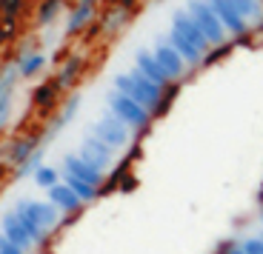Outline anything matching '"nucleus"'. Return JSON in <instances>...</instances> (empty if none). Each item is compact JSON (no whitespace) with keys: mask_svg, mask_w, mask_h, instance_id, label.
Returning a JSON list of instances; mask_svg holds the SVG:
<instances>
[{"mask_svg":"<svg viewBox=\"0 0 263 254\" xmlns=\"http://www.w3.org/2000/svg\"><path fill=\"white\" fill-rule=\"evenodd\" d=\"M112 86H115V91H120V94L132 97L138 106H143V109L152 114V120H155V111H158L160 97H163V89H160V86H155L152 80H146L138 69H129V72L115 74Z\"/></svg>","mask_w":263,"mask_h":254,"instance_id":"f257e3e1","label":"nucleus"},{"mask_svg":"<svg viewBox=\"0 0 263 254\" xmlns=\"http://www.w3.org/2000/svg\"><path fill=\"white\" fill-rule=\"evenodd\" d=\"M106 109L112 111L132 134H146V131L152 129V123H155L152 114L143 106H138L132 97H126V94H120V91H115V89L106 94Z\"/></svg>","mask_w":263,"mask_h":254,"instance_id":"f03ea898","label":"nucleus"},{"mask_svg":"<svg viewBox=\"0 0 263 254\" xmlns=\"http://www.w3.org/2000/svg\"><path fill=\"white\" fill-rule=\"evenodd\" d=\"M186 14L195 20V26L203 32V37L209 40V46H223L229 43V34L220 26V20L215 17V12L209 9L206 0H186Z\"/></svg>","mask_w":263,"mask_h":254,"instance_id":"7ed1b4c3","label":"nucleus"},{"mask_svg":"<svg viewBox=\"0 0 263 254\" xmlns=\"http://www.w3.org/2000/svg\"><path fill=\"white\" fill-rule=\"evenodd\" d=\"M37 149H43V134L40 131H26V134H20V137L3 140L0 143V163H6L14 171L20 163H26Z\"/></svg>","mask_w":263,"mask_h":254,"instance_id":"20e7f679","label":"nucleus"},{"mask_svg":"<svg viewBox=\"0 0 263 254\" xmlns=\"http://www.w3.org/2000/svg\"><path fill=\"white\" fill-rule=\"evenodd\" d=\"M12 211H14V217L23 223L26 235L32 237V246H34V248H46L49 235H52V231H46V228H43V223H40L37 200H32V197H23V200H17V203L12 206Z\"/></svg>","mask_w":263,"mask_h":254,"instance_id":"39448f33","label":"nucleus"},{"mask_svg":"<svg viewBox=\"0 0 263 254\" xmlns=\"http://www.w3.org/2000/svg\"><path fill=\"white\" fill-rule=\"evenodd\" d=\"M92 134L98 137V140H103V143L109 146L112 151H118V149H129V146H132V137H135L123 123H120L118 118H115L112 111H109V109H106L103 114L98 118V123L92 126Z\"/></svg>","mask_w":263,"mask_h":254,"instance_id":"423d86ee","label":"nucleus"},{"mask_svg":"<svg viewBox=\"0 0 263 254\" xmlns=\"http://www.w3.org/2000/svg\"><path fill=\"white\" fill-rule=\"evenodd\" d=\"M80 103H83V94H80V91H69V94H66V100L52 111V118H49L46 129H43V146H46L49 140H54L66 126L72 123L74 114L80 111Z\"/></svg>","mask_w":263,"mask_h":254,"instance_id":"0eeeda50","label":"nucleus"},{"mask_svg":"<svg viewBox=\"0 0 263 254\" xmlns=\"http://www.w3.org/2000/svg\"><path fill=\"white\" fill-rule=\"evenodd\" d=\"M74 154H78L83 163H89L92 169H98L100 174H106V171L112 169V166H115V157H118L112 149H109V146L103 143V140H98L92 131L83 137V146H80V151H74Z\"/></svg>","mask_w":263,"mask_h":254,"instance_id":"6e6552de","label":"nucleus"},{"mask_svg":"<svg viewBox=\"0 0 263 254\" xmlns=\"http://www.w3.org/2000/svg\"><path fill=\"white\" fill-rule=\"evenodd\" d=\"M206 3H209V9L215 12V17L220 20V26L226 29V34H232V37H240V43H246V40H249L252 23H246V20L229 6V0H206Z\"/></svg>","mask_w":263,"mask_h":254,"instance_id":"1a4fd4ad","label":"nucleus"},{"mask_svg":"<svg viewBox=\"0 0 263 254\" xmlns=\"http://www.w3.org/2000/svg\"><path fill=\"white\" fill-rule=\"evenodd\" d=\"M152 54H155V60H158V66L163 69V74L169 77V83H183V77L189 74V66L180 60V54L172 49L169 43H166V37H160L158 43H155V49H152Z\"/></svg>","mask_w":263,"mask_h":254,"instance_id":"9d476101","label":"nucleus"},{"mask_svg":"<svg viewBox=\"0 0 263 254\" xmlns=\"http://www.w3.org/2000/svg\"><path fill=\"white\" fill-rule=\"evenodd\" d=\"M86 72V54H66L63 63H58V72H54V86L60 89V94H69V91H74V86H78V80L83 77Z\"/></svg>","mask_w":263,"mask_h":254,"instance_id":"9b49d317","label":"nucleus"},{"mask_svg":"<svg viewBox=\"0 0 263 254\" xmlns=\"http://www.w3.org/2000/svg\"><path fill=\"white\" fill-rule=\"evenodd\" d=\"M95 17H98V3H95V0H78V3L69 9L63 34H66V37L83 34L86 29H89V23H95Z\"/></svg>","mask_w":263,"mask_h":254,"instance_id":"f8f14e48","label":"nucleus"},{"mask_svg":"<svg viewBox=\"0 0 263 254\" xmlns=\"http://www.w3.org/2000/svg\"><path fill=\"white\" fill-rule=\"evenodd\" d=\"M58 171L66 174V177H78V180L89 183V186H95V189H100V191H103V186H106V174H100L98 169H92L89 163H83L74 151L63 157V163H60Z\"/></svg>","mask_w":263,"mask_h":254,"instance_id":"ddd939ff","label":"nucleus"},{"mask_svg":"<svg viewBox=\"0 0 263 254\" xmlns=\"http://www.w3.org/2000/svg\"><path fill=\"white\" fill-rule=\"evenodd\" d=\"M169 29H175V32H178L189 46H195V49H197L200 54H206V52L212 49L209 40L203 37V32H200V29L195 26V20H192L189 14H186V9H178V12H172V26H169Z\"/></svg>","mask_w":263,"mask_h":254,"instance_id":"4468645a","label":"nucleus"},{"mask_svg":"<svg viewBox=\"0 0 263 254\" xmlns=\"http://www.w3.org/2000/svg\"><path fill=\"white\" fill-rule=\"evenodd\" d=\"M132 17H135L132 12L115 6V3H109V6L100 12V17H95V23H98V32L103 34V37H118L123 29H129Z\"/></svg>","mask_w":263,"mask_h":254,"instance_id":"2eb2a0df","label":"nucleus"},{"mask_svg":"<svg viewBox=\"0 0 263 254\" xmlns=\"http://www.w3.org/2000/svg\"><path fill=\"white\" fill-rule=\"evenodd\" d=\"M46 203H52L54 209H58L60 217H72V214H80L86 209L83 203L74 197V191L66 186V183H54L52 189L46 191Z\"/></svg>","mask_w":263,"mask_h":254,"instance_id":"dca6fc26","label":"nucleus"},{"mask_svg":"<svg viewBox=\"0 0 263 254\" xmlns=\"http://www.w3.org/2000/svg\"><path fill=\"white\" fill-rule=\"evenodd\" d=\"M60 97H63V94H60V89L54 86V80H43V83H37L32 89V109L46 118V114H52L60 106Z\"/></svg>","mask_w":263,"mask_h":254,"instance_id":"f3484780","label":"nucleus"},{"mask_svg":"<svg viewBox=\"0 0 263 254\" xmlns=\"http://www.w3.org/2000/svg\"><path fill=\"white\" fill-rule=\"evenodd\" d=\"M0 235L6 237V240L12 243L14 248H20V251H26V254L34 248V246H32V237L26 235L23 223H20L17 217H14V211H12V209H9L6 214L0 217Z\"/></svg>","mask_w":263,"mask_h":254,"instance_id":"a211bd4d","label":"nucleus"},{"mask_svg":"<svg viewBox=\"0 0 263 254\" xmlns=\"http://www.w3.org/2000/svg\"><path fill=\"white\" fill-rule=\"evenodd\" d=\"M135 69H138L146 80L160 86V89H169L172 86L169 77L163 74V69L158 66V60H155V54H152V49H138V52H135Z\"/></svg>","mask_w":263,"mask_h":254,"instance_id":"6ab92c4d","label":"nucleus"},{"mask_svg":"<svg viewBox=\"0 0 263 254\" xmlns=\"http://www.w3.org/2000/svg\"><path fill=\"white\" fill-rule=\"evenodd\" d=\"M12 60L17 63V72H20L23 80L37 77V74L46 69V54L40 52V49H32V52H26V54H17V57H12Z\"/></svg>","mask_w":263,"mask_h":254,"instance_id":"aec40b11","label":"nucleus"},{"mask_svg":"<svg viewBox=\"0 0 263 254\" xmlns=\"http://www.w3.org/2000/svg\"><path fill=\"white\" fill-rule=\"evenodd\" d=\"M66 3H69V0H40L37 9H34V26H37V29H49L54 20L63 14Z\"/></svg>","mask_w":263,"mask_h":254,"instance_id":"412c9836","label":"nucleus"},{"mask_svg":"<svg viewBox=\"0 0 263 254\" xmlns=\"http://www.w3.org/2000/svg\"><path fill=\"white\" fill-rule=\"evenodd\" d=\"M60 183H66L69 189L74 191V197H78L83 206H89V203H95L100 197V189H95V186H89V183H83V180H78V177H66V174H60Z\"/></svg>","mask_w":263,"mask_h":254,"instance_id":"4be33fe9","label":"nucleus"},{"mask_svg":"<svg viewBox=\"0 0 263 254\" xmlns=\"http://www.w3.org/2000/svg\"><path fill=\"white\" fill-rule=\"evenodd\" d=\"M229 6L235 9L246 23H257L263 17V3L260 0H229Z\"/></svg>","mask_w":263,"mask_h":254,"instance_id":"5701e85b","label":"nucleus"},{"mask_svg":"<svg viewBox=\"0 0 263 254\" xmlns=\"http://www.w3.org/2000/svg\"><path fill=\"white\" fill-rule=\"evenodd\" d=\"M17 80H20L17 63H14V60H3V63H0V94L17 91Z\"/></svg>","mask_w":263,"mask_h":254,"instance_id":"b1692460","label":"nucleus"},{"mask_svg":"<svg viewBox=\"0 0 263 254\" xmlns=\"http://www.w3.org/2000/svg\"><path fill=\"white\" fill-rule=\"evenodd\" d=\"M32 180H34V186H40V189L49 191L54 183H60V171L54 169V166H46V163H43V166H40V169L32 174Z\"/></svg>","mask_w":263,"mask_h":254,"instance_id":"393cba45","label":"nucleus"},{"mask_svg":"<svg viewBox=\"0 0 263 254\" xmlns=\"http://www.w3.org/2000/svg\"><path fill=\"white\" fill-rule=\"evenodd\" d=\"M43 157H46V151H43V149H37V151H34V154L26 160V163H20L17 169H14V177H12V180H23V177L34 174V171H37L40 166H43Z\"/></svg>","mask_w":263,"mask_h":254,"instance_id":"a878e982","label":"nucleus"},{"mask_svg":"<svg viewBox=\"0 0 263 254\" xmlns=\"http://www.w3.org/2000/svg\"><path fill=\"white\" fill-rule=\"evenodd\" d=\"M12 114H14V91H6V94H0V134L12 123Z\"/></svg>","mask_w":263,"mask_h":254,"instance_id":"bb28decb","label":"nucleus"},{"mask_svg":"<svg viewBox=\"0 0 263 254\" xmlns=\"http://www.w3.org/2000/svg\"><path fill=\"white\" fill-rule=\"evenodd\" d=\"M20 34V20H3L0 17V46H12Z\"/></svg>","mask_w":263,"mask_h":254,"instance_id":"cd10ccee","label":"nucleus"},{"mask_svg":"<svg viewBox=\"0 0 263 254\" xmlns=\"http://www.w3.org/2000/svg\"><path fill=\"white\" fill-rule=\"evenodd\" d=\"M180 89H183V83H172L169 89H163V97H160V106H158V111H155V120L163 118L166 111L172 109V103H175V97L180 94Z\"/></svg>","mask_w":263,"mask_h":254,"instance_id":"c85d7f7f","label":"nucleus"},{"mask_svg":"<svg viewBox=\"0 0 263 254\" xmlns=\"http://www.w3.org/2000/svg\"><path fill=\"white\" fill-rule=\"evenodd\" d=\"M23 9H26V0H3V12H0V17L3 20H20Z\"/></svg>","mask_w":263,"mask_h":254,"instance_id":"c756f323","label":"nucleus"},{"mask_svg":"<svg viewBox=\"0 0 263 254\" xmlns=\"http://www.w3.org/2000/svg\"><path fill=\"white\" fill-rule=\"evenodd\" d=\"M229 52H232V43H223V46H212L209 52L203 54V63H200V69H206V66L217 63V60H223Z\"/></svg>","mask_w":263,"mask_h":254,"instance_id":"7c9ffc66","label":"nucleus"},{"mask_svg":"<svg viewBox=\"0 0 263 254\" xmlns=\"http://www.w3.org/2000/svg\"><path fill=\"white\" fill-rule=\"evenodd\" d=\"M240 248H243L246 254H263V240H257V237H246V240H240Z\"/></svg>","mask_w":263,"mask_h":254,"instance_id":"2f4dec72","label":"nucleus"},{"mask_svg":"<svg viewBox=\"0 0 263 254\" xmlns=\"http://www.w3.org/2000/svg\"><path fill=\"white\" fill-rule=\"evenodd\" d=\"M0 254H26V251H20V248H14L12 243L6 240V237L0 235Z\"/></svg>","mask_w":263,"mask_h":254,"instance_id":"473e14b6","label":"nucleus"},{"mask_svg":"<svg viewBox=\"0 0 263 254\" xmlns=\"http://www.w3.org/2000/svg\"><path fill=\"white\" fill-rule=\"evenodd\" d=\"M109 3H115V6H120V9H126V12H138V0H109Z\"/></svg>","mask_w":263,"mask_h":254,"instance_id":"72a5a7b5","label":"nucleus"},{"mask_svg":"<svg viewBox=\"0 0 263 254\" xmlns=\"http://www.w3.org/2000/svg\"><path fill=\"white\" fill-rule=\"evenodd\" d=\"M135 186H138V180H135V177H132V174H126V183L120 180V186H118V189H120V191H132V189H135Z\"/></svg>","mask_w":263,"mask_h":254,"instance_id":"f704fd0d","label":"nucleus"},{"mask_svg":"<svg viewBox=\"0 0 263 254\" xmlns=\"http://www.w3.org/2000/svg\"><path fill=\"white\" fill-rule=\"evenodd\" d=\"M9 171H12V169H9V166H6V163H0V183L6 180V174H9Z\"/></svg>","mask_w":263,"mask_h":254,"instance_id":"c9c22d12","label":"nucleus"},{"mask_svg":"<svg viewBox=\"0 0 263 254\" xmlns=\"http://www.w3.org/2000/svg\"><path fill=\"white\" fill-rule=\"evenodd\" d=\"M255 32H257V34H263V17H260V20H257V23H255Z\"/></svg>","mask_w":263,"mask_h":254,"instance_id":"e433bc0d","label":"nucleus"},{"mask_svg":"<svg viewBox=\"0 0 263 254\" xmlns=\"http://www.w3.org/2000/svg\"><path fill=\"white\" fill-rule=\"evenodd\" d=\"M257 209H260V223H263V203H257Z\"/></svg>","mask_w":263,"mask_h":254,"instance_id":"4c0bfd02","label":"nucleus"},{"mask_svg":"<svg viewBox=\"0 0 263 254\" xmlns=\"http://www.w3.org/2000/svg\"><path fill=\"white\" fill-rule=\"evenodd\" d=\"M255 237H257V240H263V228H260V231H257V235H255Z\"/></svg>","mask_w":263,"mask_h":254,"instance_id":"58836bf2","label":"nucleus"},{"mask_svg":"<svg viewBox=\"0 0 263 254\" xmlns=\"http://www.w3.org/2000/svg\"><path fill=\"white\" fill-rule=\"evenodd\" d=\"M95 3H100V0H95Z\"/></svg>","mask_w":263,"mask_h":254,"instance_id":"ea45409f","label":"nucleus"},{"mask_svg":"<svg viewBox=\"0 0 263 254\" xmlns=\"http://www.w3.org/2000/svg\"><path fill=\"white\" fill-rule=\"evenodd\" d=\"M260 3H263V0H260Z\"/></svg>","mask_w":263,"mask_h":254,"instance_id":"a19ab883","label":"nucleus"}]
</instances>
